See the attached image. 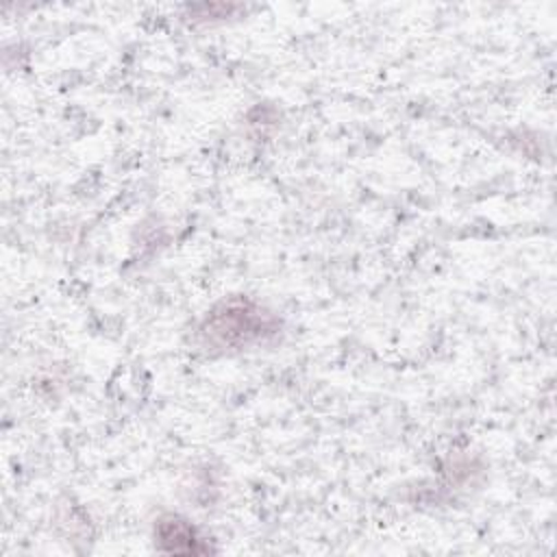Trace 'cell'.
Segmentation results:
<instances>
[{
  "mask_svg": "<svg viewBox=\"0 0 557 557\" xmlns=\"http://www.w3.org/2000/svg\"><path fill=\"white\" fill-rule=\"evenodd\" d=\"M270 333H274V320L246 300L224 302L202 326V335L218 346H246Z\"/></svg>",
  "mask_w": 557,
  "mask_h": 557,
  "instance_id": "1",
  "label": "cell"
},
{
  "mask_svg": "<svg viewBox=\"0 0 557 557\" xmlns=\"http://www.w3.org/2000/svg\"><path fill=\"white\" fill-rule=\"evenodd\" d=\"M159 540L170 544V550H198L194 529L178 520V518H165L159 524Z\"/></svg>",
  "mask_w": 557,
  "mask_h": 557,
  "instance_id": "2",
  "label": "cell"
}]
</instances>
